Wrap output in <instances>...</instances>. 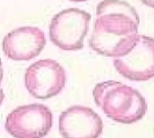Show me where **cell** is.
<instances>
[{
  "label": "cell",
  "mask_w": 154,
  "mask_h": 138,
  "mask_svg": "<svg viewBox=\"0 0 154 138\" xmlns=\"http://www.w3.org/2000/svg\"><path fill=\"white\" fill-rule=\"evenodd\" d=\"M59 130L63 138H98L103 121L91 108L74 106L60 114Z\"/></svg>",
  "instance_id": "obj_8"
},
{
  "label": "cell",
  "mask_w": 154,
  "mask_h": 138,
  "mask_svg": "<svg viewBox=\"0 0 154 138\" xmlns=\"http://www.w3.org/2000/svg\"><path fill=\"white\" fill-rule=\"evenodd\" d=\"M114 66L120 75L133 81L154 78V38L138 34L134 45L125 55L114 58Z\"/></svg>",
  "instance_id": "obj_6"
},
{
  "label": "cell",
  "mask_w": 154,
  "mask_h": 138,
  "mask_svg": "<svg viewBox=\"0 0 154 138\" xmlns=\"http://www.w3.org/2000/svg\"><path fill=\"white\" fill-rule=\"evenodd\" d=\"M139 24V14L129 3L103 0L97 6V19L89 46L100 55L124 56L137 40Z\"/></svg>",
  "instance_id": "obj_1"
},
{
  "label": "cell",
  "mask_w": 154,
  "mask_h": 138,
  "mask_svg": "<svg viewBox=\"0 0 154 138\" xmlns=\"http://www.w3.org/2000/svg\"><path fill=\"white\" fill-rule=\"evenodd\" d=\"M52 127L51 110L41 104L22 106L6 118L5 127L15 138H43Z\"/></svg>",
  "instance_id": "obj_4"
},
{
  "label": "cell",
  "mask_w": 154,
  "mask_h": 138,
  "mask_svg": "<svg viewBox=\"0 0 154 138\" xmlns=\"http://www.w3.org/2000/svg\"><path fill=\"white\" fill-rule=\"evenodd\" d=\"M66 72L54 60H40L32 63L25 71L24 83L29 93L39 99H48L57 96L66 84Z\"/></svg>",
  "instance_id": "obj_5"
},
{
  "label": "cell",
  "mask_w": 154,
  "mask_h": 138,
  "mask_svg": "<svg viewBox=\"0 0 154 138\" xmlns=\"http://www.w3.org/2000/svg\"><path fill=\"white\" fill-rule=\"evenodd\" d=\"M4 99H5V94H4V91H3V89H0V106H1V104L3 103V100H4Z\"/></svg>",
  "instance_id": "obj_11"
},
{
  "label": "cell",
  "mask_w": 154,
  "mask_h": 138,
  "mask_svg": "<svg viewBox=\"0 0 154 138\" xmlns=\"http://www.w3.org/2000/svg\"><path fill=\"white\" fill-rule=\"evenodd\" d=\"M2 80H3V68H2V61L0 59V85L2 83Z\"/></svg>",
  "instance_id": "obj_10"
},
{
  "label": "cell",
  "mask_w": 154,
  "mask_h": 138,
  "mask_svg": "<svg viewBox=\"0 0 154 138\" xmlns=\"http://www.w3.org/2000/svg\"><path fill=\"white\" fill-rule=\"evenodd\" d=\"M69 1L76 2V3H80V2H86V1H88V0H69Z\"/></svg>",
  "instance_id": "obj_12"
},
{
  "label": "cell",
  "mask_w": 154,
  "mask_h": 138,
  "mask_svg": "<svg viewBox=\"0 0 154 138\" xmlns=\"http://www.w3.org/2000/svg\"><path fill=\"white\" fill-rule=\"evenodd\" d=\"M141 2L149 7L154 8V0H141Z\"/></svg>",
  "instance_id": "obj_9"
},
{
  "label": "cell",
  "mask_w": 154,
  "mask_h": 138,
  "mask_svg": "<svg viewBox=\"0 0 154 138\" xmlns=\"http://www.w3.org/2000/svg\"><path fill=\"white\" fill-rule=\"evenodd\" d=\"M5 55L13 61H30L37 57L46 45L44 33L38 27L23 26L9 32L3 39Z\"/></svg>",
  "instance_id": "obj_7"
},
{
  "label": "cell",
  "mask_w": 154,
  "mask_h": 138,
  "mask_svg": "<svg viewBox=\"0 0 154 138\" xmlns=\"http://www.w3.org/2000/svg\"><path fill=\"white\" fill-rule=\"evenodd\" d=\"M93 97L97 106L116 122H138L147 111L143 96L134 88L119 81L107 80L97 84L93 89Z\"/></svg>",
  "instance_id": "obj_2"
},
{
  "label": "cell",
  "mask_w": 154,
  "mask_h": 138,
  "mask_svg": "<svg viewBox=\"0 0 154 138\" xmlns=\"http://www.w3.org/2000/svg\"><path fill=\"white\" fill-rule=\"evenodd\" d=\"M91 15L79 8H68L55 14L50 24V38L64 51H78L84 46Z\"/></svg>",
  "instance_id": "obj_3"
}]
</instances>
